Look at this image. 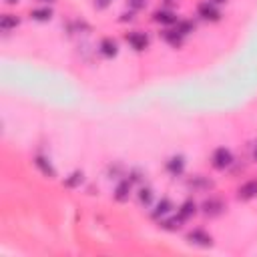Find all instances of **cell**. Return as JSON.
I'll return each instance as SVG.
<instances>
[{"label": "cell", "instance_id": "obj_1", "mask_svg": "<svg viewBox=\"0 0 257 257\" xmlns=\"http://www.w3.org/2000/svg\"><path fill=\"white\" fill-rule=\"evenodd\" d=\"M231 163H233V155H231L229 149L219 147V149H215V151H213V155H211V165L215 167L217 171L227 169Z\"/></svg>", "mask_w": 257, "mask_h": 257}, {"label": "cell", "instance_id": "obj_2", "mask_svg": "<svg viewBox=\"0 0 257 257\" xmlns=\"http://www.w3.org/2000/svg\"><path fill=\"white\" fill-rule=\"evenodd\" d=\"M197 12L203 20H209V23H217V20L221 18V10L217 8L215 2H211V0H205V2H201L197 6Z\"/></svg>", "mask_w": 257, "mask_h": 257}, {"label": "cell", "instance_id": "obj_3", "mask_svg": "<svg viewBox=\"0 0 257 257\" xmlns=\"http://www.w3.org/2000/svg\"><path fill=\"white\" fill-rule=\"evenodd\" d=\"M125 40H127L135 51H139V52L149 47V34H147V32H141V30L127 32V34H125Z\"/></svg>", "mask_w": 257, "mask_h": 257}, {"label": "cell", "instance_id": "obj_4", "mask_svg": "<svg viewBox=\"0 0 257 257\" xmlns=\"http://www.w3.org/2000/svg\"><path fill=\"white\" fill-rule=\"evenodd\" d=\"M187 241L189 243H195L199 247H211L213 245V239H211V235L203 229H193L187 233Z\"/></svg>", "mask_w": 257, "mask_h": 257}, {"label": "cell", "instance_id": "obj_5", "mask_svg": "<svg viewBox=\"0 0 257 257\" xmlns=\"http://www.w3.org/2000/svg\"><path fill=\"white\" fill-rule=\"evenodd\" d=\"M34 165H36V169H38L45 177H49V179H54V177H56V171H54V167L51 165V161H49L47 157L36 155V157H34Z\"/></svg>", "mask_w": 257, "mask_h": 257}, {"label": "cell", "instance_id": "obj_6", "mask_svg": "<svg viewBox=\"0 0 257 257\" xmlns=\"http://www.w3.org/2000/svg\"><path fill=\"white\" fill-rule=\"evenodd\" d=\"M99 52L106 58H113L119 54V45H117V40L113 38H103L101 40V45H99Z\"/></svg>", "mask_w": 257, "mask_h": 257}, {"label": "cell", "instance_id": "obj_7", "mask_svg": "<svg viewBox=\"0 0 257 257\" xmlns=\"http://www.w3.org/2000/svg\"><path fill=\"white\" fill-rule=\"evenodd\" d=\"M223 209H225V205L219 201V199H207L205 203H203V213L207 217H217V215H221L223 213Z\"/></svg>", "mask_w": 257, "mask_h": 257}, {"label": "cell", "instance_id": "obj_8", "mask_svg": "<svg viewBox=\"0 0 257 257\" xmlns=\"http://www.w3.org/2000/svg\"><path fill=\"white\" fill-rule=\"evenodd\" d=\"M237 197L241 201H251L257 197V181H247L237 189Z\"/></svg>", "mask_w": 257, "mask_h": 257}, {"label": "cell", "instance_id": "obj_9", "mask_svg": "<svg viewBox=\"0 0 257 257\" xmlns=\"http://www.w3.org/2000/svg\"><path fill=\"white\" fill-rule=\"evenodd\" d=\"M131 191H133V181L131 179H127V181H121L115 189V199L119 203H125L128 201V197H131Z\"/></svg>", "mask_w": 257, "mask_h": 257}, {"label": "cell", "instance_id": "obj_10", "mask_svg": "<svg viewBox=\"0 0 257 257\" xmlns=\"http://www.w3.org/2000/svg\"><path fill=\"white\" fill-rule=\"evenodd\" d=\"M183 169H185V157L183 155H175V157H171L167 161V171H169L171 175L179 177L183 173Z\"/></svg>", "mask_w": 257, "mask_h": 257}, {"label": "cell", "instance_id": "obj_11", "mask_svg": "<svg viewBox=\"0 0 257 257\" xmlns=\"http://www.w3.org/2000/svg\"><path fill=\"white\" fill-rule=\"evenodd\" d=\"M153 20H155V23H159V25H177L179 23L173 10H157L153 14Z\"/></svg>", "mask_w": 257, "mask_h": 257}, {"label": "cell", "instance_id": "obj_12", "mask_svg": "<svg viewBox=\"0 0 257 257\" xmlns=\"http://www.w3.org/2000/svg\"><path fill=\"white\" fill-rule=\"evenodd\" d=\"M163 38H165V40L169 42L171 47H175V49H179V47L183 45V38H185V36H183V34H181V32L177 30V28H173V30L169 28V30H165V32H163Z\"/></svg>", "mask_w": 257, "mask_h": 257}, {"label": "cell", "instance_id": "obj_13", "mask_svg": "<svg viewBox=\"0 0 257 257\" xmlns=\"http://www.w3.org/2000/svg\"><path fill=\"white\" fill-rule=\"evenodd\" d=\"M171 209H173V203H171L169 199H161V201L157 203V207H155V211L151 213V215H153V219H161V217L169 215Z\"/></svg>", "mask_w": 257, "mask_h": 257}, {"label": "cell", "instance_id": "obj_14", "mask_svg": "<svg viewBox=\"0 0 257 257\" xmlns=\"http://www.w3.org/2000/svg\"><path fill=\"white\" fill-rule=\"evenodd\" d=\"M18 25H20V18L14 16V14H2V18H0V28H2L4 32L16 28Z\"/></svg>", "mask_w": 257, "mask_h": 257}, {"label": "cell", "instance_id": "obj_15", "mask_svg": "<svg viewBox=\"0 0 257 257\" xmlns=\"http://www.w3.org/2000/svg\"><path fill=\"white\" fill-rule=\"evenodd\" d=\"M197 213V205H195V201H185L183 205H181V209H179V217L183 219V221H187V219H191L193 215Z\"/></svg>", "mask_w": 257, "mask_h": 257}, {"label": "cell", "instance_id": "obj_16", "mask_svg": "<svg viewBox=\"0 0 257 257\" xmlns=\"http://www.w3.org/2000/svg\"><path fill=\"white\" fill-rule=\"evenodd\" d=\"M82 179H84V173L82 171H73V173L64 179V187H69V189H75V187H78L80 183H82Z\"/></svg>", "mask_w": 257, "mask_h": 257}, {"label": "cell", "instance_id": "obj_17", "mask_svg": "<svg viewBox=\"0 0 257 257\" xmlns=\"http://www.w3.org/2000/svg\"><path fill=\"white\" fill-rule=\"evenodd\" d=\"M181 225H183V219H181V217H169V219H163V221H161V227L167 229V231H177V229H181Z\"/></svg>", "mask_w": 257, "mask_h": 257}, {"label": "cell", "instance_id": "obj_18", "mask_svg": "<svg viewBox=\"0 0 257 257\" xmlns=\"http://www.w3.org/2000/svg\"><path fill=\"white\" fill-rule=\"evenodd\" d=\"M30 16H32L34 20H38V23H47V20L52 18V10H51V8H36V10H32Z\"/></svg>", "mask_w": 257, "mask_h": 257}, {"label": "cell", "instance_id": "obj_19", "mask_svg": "<svg viewBox=\"0 0 257 257\" xmlns=\"http://www.w3.org/2000/svg\"><path fill=\"white\" fill-rule=\"evenodd\" d=\"M139 201H141V205H151V201H153V191L149 189V187H143L141 191H139Z\"/></svg>", "mask_w": 257, "mask_h": 257}, {"label": "cell", "instance_id": "obj_20", "mask_svg": "<svg viewBox=\"0 0 257 257\" xmlns=\"http://www.w3.org/2000/svg\"><path fill=\"white\" fill-rule=\"evenodd\" d=\"M193 28H195V26H193V23H189V20H179V23H177V30H179L183 36L191 34Z\"/></svg>", "mask_w": 257, "mask_h": 257}, {"label": "cell", "instance_id": "obj_21", "mask_svg": "<svg viewBox=\"0 0 257 257\" xmlns=\"http://www.w3.org/2000/svg\"><path fill=\"white\" fill-rule=\"evenodd\" d=\"M128 6H131L133 10H141L147 6V0H128Z\"/></svg>", "mask_w": 257, "mask_h": 257}, {"label": "cell", "instance_id": "obj_22", "mask_svg": "<svg viewBox=\"0 0 257 257\" xmlns=\"http://www.w3.org/2000/svg\"><path fill=\"white\" fill-rule=\"evenodd\" d=\"M111 2H113V0H95V6H97L99 10H104V8L111 6Z\"/></svg>", "mask_w": 257, "mask_h": 257}, {"label": "cell", "instance_id": "obj_23", "mask_svg": "<svg viewBox=\"0 0 257 257\" xmlns=\"http://www.w3.org/2000/svg\"><path fill=\"white\" fill-rule=\"evenodd\" d=\"M127 20H133V12H125V14H121V23H127Z\"/></svg>", "mask_w": 257, "mask_h": 257}, {"label": "cell", "instance_id": "obj_24", "mask_svg": "<svg viewBox=\"0 0 257 257\" xmlns=\"http://www.w3.org/2000/svg\"><path fill=\"white\" fill-rule=\"evenodd\" d=\"M4 2H6V4H18L20 0H4Z\"/></svg>", "mask_w": 257, "mask_h": 257}, {"label": "cell", "instance_id": "obj_25", "mask_svg": "<svg viewBox=\"0 0 257 257\" xmlns=\"http://www.w3.org/2000/svg\"><path fill=\"white\" fill-rule=\"evenodd\" d=\"M211 2H215V4H223V2H227V0H211Z\"/></svg>", "mask_w": 257, "mask_h": 257}, {"label": "cell", "instance_id": "obj_26", "mask_svg": "<svg viewBox=\"0 0 257 257\" xmlns=\"http://www.w3.org/2000/svg\"><path fill=\"white\" fill-rule=\"evenodd\" d=\"M40 2H54V0H40Z\"/></svg>", "mask_w": 257, "mask_h": 257}, {"label": "cell", "instance_id": "obj_27", "mask_svg": "<svg viewBox=\"0 0 257 257\" xmlns=\"http://www.w3.org/2000/svg\"><path fill=\"white\" fill-rule=\"evenodd\" d=\"M255 161H257V149H255Z\"/></svg>", "mask_w": 257, "mask_h": 257}]
</instances>
